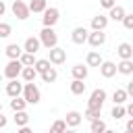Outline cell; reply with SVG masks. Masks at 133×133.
I'll list each match as a JSON object with an SVG mask.
<instances>
[{
    "label": "cell",
    "instance_id": "obj_1",
    "mask_svg": "<svg viewBox=\"0 0 133 133\" xmlns=\"http://www.w3.org/2000/svg\"><path fill=\"white\" fill-rule=\"evenodd\" d=\"M23 60L21 58H8V62H6V66H4V77L6 79H17V77H21V73H23Z\"/></svg>",
    "mask_w": 133,
    "mask_h": 133
},
{
    "label": "cell",
    "instance_id": "obj_2",
    "mask_svg": "<svg viewBox=\"0 0 133 133\" xmlns=\"http://www.w3.org/2000/svg\"><path fill=\"white\" fill-rule=\"evenodd\" d=\"M23 98H25L29 104H39V100H42V94H39V87L35 85V81H25Z\"/></svg>",
    "mask_w": 133,
    "mask_h": 133
},
{
    "label": "cell",
    "instance_id": "obj_3",
    "mask_svg": "<svg viewBox=\"0 0 133 133\" xmlns=\"http://www.w3.org/2000/svg\"><path fill=\"white\" fill-rule=\"evenodd\" d=\"M10 10H12V15H15L19 21L29 19V15H31V8H29V2H27V0H15V2L10 4Z\"/></svg>",
    "mask_w": 133,
    "mask_h": 133
},
{
    "label": "cell",
    "instance_id": "obj_4",
    "mask_svg": "<svg viewBox=\"0 0 133 133\" xmlns=\"http://www.w3.org/2000/svg\"><path fill=\"white\" fill-rule=\"evenodd\" d=\"M39 39H42V44H44L46 50L58 46V35H56V31H54V27H44V29L39 31Z\"/></svg>",
    "mask_w": 133,
    "mask_h": 133
},
{
    "label": "cell",
    "instance_id": "obj_5",
    "mask_svg": "<svg viewBox=\"0 0 133 133\" xmlns=\"http://www.w3.org/2000/svg\"><path fill=\"white\" fill-rule=\"evenodd\" d=\"M42 15H44V17H42V23H44V27H54V25L58 23V19H60V10H58L56 6H50V8H46Z\"/></svg>",
    "mask_w": 133,
    "mask_h": 133
},
{
    "label": "cell",
    "instance_id": "obj_6",
    "mask_svg": "<svg viewBox=\"0 0 133 133\" xmlns=\"http://www.w3.org/2000/svg\"><path fill=\"white\" fill-rule=\"evenodd\" d=\"M104 102H106V91H104L102 87H98V89L91 91V96H89V100H87V106H89V108H98V110H102Z\"/></svg>",
    "mask_w": 133,
    "mask_h": 133
},
{
    "label": "cell",
    "instance_id": "obj_7",
    "mask_svg": "<svg viewBox=\"0 0 133 133\" xmlns=\"http://www.w3.org/2000/svg\"><path fill=\"white\" fill-rule=\"evenodd\" d=\"M87 44H89L91 48L104 46V44H106V33L100 31V29H91V31H89V37H87Z\"/></svg>",
    "mask_w": 133,
    "mask_h": 133
},
{
    "label": "cell",
    "instance_id": "obj_8",
    "mask_svg": "<svg viewBox=\"0 0 133 133\" xmlns=\"http://www.w3.org/2000/svg\"><path fill=\"white\" fill-rule=\"evenodd\" d=\"M50 52V60H52V64H64L66 62V50L64 48H58V46H54V48H50L48 50Z\"/></svg>",
    "mask_w": 133,
    "mask_h": 133
},
{
    "label": "cell",
    "instance_id": "obj_9",
    "mask_svg": "<svg viewBox=\"0 0 133 133\" xmlns=\"http://www.w3.org/2000/svg\"><path fill=\"white\" fill-rule=\"evenodd\" d=\"M116 73H118V64H116V62L104 60V62L100 64V75H102L104 79H110V77H114Z\"/></svg>",
    "mask_w": 133,
    "mask_h": 133
},
{
    "label": "cell",
    "instance_id": "obj_10",
    "mask_svg": "<svg viewBox=\"0 0 133 133\" xmlns=\"http://www.w3.org/2000/svg\"><path fill=\"white\" fill-rule=\"evenodd\" d=\"M23 89H25V85L19 81V79H8V83H6V96H10V98H15V96H21L23 94Z\"/></svg>",
    "mask_w": 133,
    "mask_h": 133
},
{
    "label": "cell",
    "instance_id": "obj_11",
    "mask_svg": "<svg viewBox=\"0 0 133 133\" xmlns=\"http://www.w3.org/2000/svg\"><path fill=\"white\" fill-rule=\"evenodd\" d=\"M87 37H89V31L85 29V27H75L73 31H71V39H73V44H85L87 42Z\"/></svg>",
    "mask_w": 133,
    "mask_h": 133
},
{
    "label": "cell",
    "instance_id": "obj_12",
    "mask_svg": "<svg viewBox=\"0 0 133 133\" xmlns=\"http://www.w3.org/2000/svg\"><path fill=\"white\" fill-rule=\"evenodd\" d=\"M83 114L79 112V110H69L66 112V116H64V121H66V125L71 127V129H75V127H79L81 123H83Z\"/></svg>",
    "mask_w": 133,
    "mask_h": 133
},
{
    "label": "cell",
    "instance_id": "obj_13",
    "mask_svg": "<svg viewBox=\"0 0 133 133\" xmlns=\"http://www.w3.org/2000/svg\"><path fill=\"white\" fill-rule=\"evenodd\" d=\"M42 46H44V44H42V39H39V37H33V35H29V37L23 42V48H25V52H33V54H37Z\"/></svg>",
    "mask_w": 133,
    "mask_h": 133
},
{
    "label": "cell",
    "instance_id": "obj_14",
    "mask_svg": "<svg viewBox=\"0 0 133 133\" xmlns=\"http://www.w3.org/2000/svg\"><path fill=\"white\" fill-rule=\"evenodd\" d=\"M108 21H110V17H106V15H96V17H91V29L104 31V29L108 27Z\"/></svg>",
    "mask_w": 133,
    "mask_h": 133
},
{
    "label": "cell",
    "instance_id": "obj_15",
    "mask_svg": "<svg viewBox=\"0 0 133 133\" xmlns=\"http://www.w3.org/2000/svg\"><path fill=\"white\" fill-rule=\"evenodd\" d=\"M71 75H73V79H87V75H89V69H87V62L85 64H75L73 69H71Z\"/></svg>",
    "mask_w": 133,
    "mask_h": 133
},
{
    "label": "cell",
    "instance_id": "obj_16",
    "mask_svg": "<svg viewBox=\"0 0 133 133\" xmlns=\"http://www.w3.org/2000/svg\"><path fill=\"white\" fill-rule=\"evenodd\" d=\"M23 52H25V48L19 46V44H8V46L4 48V54H6L8 58H21Z\"/></svg>",
    "mask_w": 133,
    "mask_h": 133
},
{
    "label": "cell",
    "instance_id": "obj_17",
    "mask_svg": "<svg viewBox=\"0 0 133 133\" xmlns=\"http://www.w3.org/2000/svg\"><path fill=\"white\" fill-rule=\"evenodd\" d=\"M116 54H118V58H133V46L129 42H123L116 46Z\"/></svg>",
    "mask_w": 133,
    "mask_h": 133
},
{
    "label": "cell",
    "instance_id": "obj_18",
    "mask_svg": "<svg viewBox=\"0 0 133 133\" xmlns=\"http://www.w3.org/2000/svg\"><path fill=\"white\" fill-rule=\"evenodd\" d=\"M85 62H87V66H98V69H100V64L104 62V58H102V54H100L98 50H91V52H87Z\"/></svg>",
    "mask_w": 133,
    "mask_h": 133
},
{
    "label": "cell",
    "instance_id": "obj_19",
    "mask_svg": "<svg viewBox=\"0 0 133 133\" xmlns=\"http://www.w3.org/2000/svg\"><path fill=\"white\" fill-rule=\"evenodd\" d=\"M127 100H129V91H127V87H116L114 94H112V102H114V104H125Z\"/></svg>",
    "mask_w": 133,
    "mask_h": 133
},
{
    "label": "cell",
    "instance_id": "obj_20",
    "mask_svg": "<svg viewBox=\"0 0 133 133\" xmlns=\"http://www.w3.org/2000/svg\"><path fill=\"white\" fill-rule=\"evenodd\" d=\"M125 15H127V12H125V8H123V6H118V4H116V6H112V8L108 10V17H110L112 21H116V23H123Z\"/></svg>",
    "mask_w": 133,
    "mask_h": 133
},
{
    "label": "cell",
    "instance_id": "obj_21",
    "mask_svg": "<svg viewBox=\"0 0 133 133\" xmlns=\"http://www.w3.org/2000/svg\"><path fill=\"white\" fill-rule=\"evenodd\" d=\"M69 89H71L73 96H83V94H85V83H83V79H73L71 85H69Z\"/></svg>",
    "mask_w": 133,
    "mask_h": 133
},
{
    "label": "cell",
    "instance_id": "obj_22",
    "mask_svg": "<svg viewBox=\"0 0 133 133\" xmlns=\"http://www.w3.org/2000/svg\"><path fill=\"white\" fill-rule=\"evenodd\" d=\"M118 73L121 75H133V58H121Z\"/></svg>",
    "mask_w": 133,
    "mask_h": 133
},
{
    "label": "cell",
    "instance_id": "obj_23",
    "mask_svg": "<svg viewBox=\"0 0 133 133\" xmlns=\"http://www.w3.org/2000/svg\"><path fill=\"white\" fill-rule=\"evenodd\" d=\"M27 104H29V102H27L25 98L15 96V98L10 100V110H12V112H17V110H25V108H27Z\"/></svg>",
    "mask_w": 133,
    "mask_h": 133
},
{
    "label": "cell",
    "instance_id": "obj_24",
    "mask_svg": "<svg viewBox=\"0 0 133 133\" xmlns=\"http://www.w3.org/2000/svg\"><path fill=\"white\" fill-rule=\"evenodd\" d=\"M29 8H31L33 15L44 12V10L48 8V0H29Z\"/></svg>",
    "mask_w": 133,
    "mask_h": 133
},
{
    "label": "cell",
    "instance_id": "obj_25",
    "mask_svg": "<svg viewBox=\"0 0 133 133\" xmlns=\"http://www.w3.org/2000/svg\"><path fill=\"white\" fill-rule=\"evenodd\" d=\"M39 73H37V69L35 66H23V73H21V79L23 81H35V77H37Z\"/></svg>",
    "mask_w": 133,
    "mask_h": 133
},
{
    "label": "cell",
    "instance_id": "obj_26",
    "mask_svg": "<svg viewBox=\"0 0 133 133\" xmlns=\"http://www.w3.org/2000/svg\"><path fill=\"white\" fill-rule=\"evenodd\" d=\"M39 77H42V81H44V83H54V81L58 79V71H56L54 66H50V69H48V71H44Z\"/></svg>",
    "mask_w": 133,
    "mask_h": 133
},
{
    "label": "cell",
    "instance_id": "obj_27",
    "mask_svg": "<svg viewBox=\"0 0 133 133\" xmlns=\"http://www.w3.org/2000/svg\"><path fill=\"white\" fill-rule=\"evenodd\" d=\"M110 116H112L114 121H121V118H125V116H127V106H123V104H114V108H112Z\"/></svg>",
    "mask_w": 133,
    "mask_h": 133
},
{
    "label": "cell",
    "instance_id": "obj_28",
    "mask_svg": "<svg viewBox=\"0 0 133 133\" xmlns=\"http://www.w3.org/2000/svg\"><path fill=\"white\" fill-rule=\"evenodd\" d=\"M12 118H15V125H17V127H25V125L29 123V114H27L25 110H17Z\"/></svg>",
    "mask_w": 133,
    "mask_h": 133
},
{
    "label": "cell",
    "instance_id": "obj_29",
    "mask_svg": "<svg viewBox=\"0 0 133 133\" xmlns=\"http://www.w3.org/2000/svg\"><path fill=\"white\" fill-rule=\"evenodd\" d=\"M108 127H106V123L102 121V118H96V121H91L89 123V131L91 133H104Z\"/></svg>",
    "mask_w": 133,
    "mask_h": 133
},
{
    "label": "cell",
    "instance_id": "obj_30",
    "mask_svg": "<svg viewBox=\"0 0 133 133\" xmlns=\"http://www.w3.org/2000/svg\"><path fill=\"white\" fill-rule=\"evenodd\" d=\"M21 60H23L25 66H35V62H37V58H35L33 52H23L21 54Z\"/></svg>",
    "mask_w": 133,
    "mask_h": 133
},
{
    "label": "cell",
    "instance_id": "obj_31",
    "mask_svg": "<svg viewBox=\"0 0 133 133\" xmlns=\"http://www.w3.org/2000/svg\"><path fill=\"white\" fill-rule=\"evenodd\" d=\"M66 127H69V125H66V121H64V118H58V121H54V123H52L50 131H52V133H62V131H66Z\"/></svg>",
    "mask_w": 133,
    "mask_h": 133
},
{
    "label": "cell",
    "instance_id": "obj_32",
    "mask_svg": "<svg viewBox=\"0 0 133 133\" xmlns=\"http://www.w3.org/2000/svg\"><path fill=\"white\" fill-rule=\"evenodd\" d=\"M50 64H52V60H50V58H37V62H35V69H37V73L42 75L44 71H48V69H50Z\"/></svg>",
    "mask_w": 133,
    "mask_h": 133
},
{
    "label": "cell",
    "instance_id": "obj_33",
    "mask_svg": "<svg viewBox=\"0 0 133 133\" xmlns=\"http://www.w3.org/2000/svg\"><path fill=\"white\" fill-rule=\"evenodd\" d=\"M100 112H102V110H98V108H89V106H87V110L83 112V116H85V118H87V121L91 123V121L100 118Z\"/></svg>",
    "mask_w": 133,
    "mask_h": 133
},
{
    "label": "cell",
    "instance_id": "obj_34",
    "mask_svg": "<svg viewBox=\"0 0 133 133\" xmlns=\"http://www.w3.org/2000/svg\"><path fill=\"white\" fill-rule=\"evenodd\" d=\"M10 31H12V29H10L8 23H0V37H8Z\"/></svg>",
    "mask_w": 133,
    "mask_h": 133
},
{
    "label": "cell",
    "instance_id": "obj_35",
    "mask_svg": "<svg viewBox=\"0 0 133 133\" xmlns=\"http://www.w3.org/2000/svg\"><path fill=\"white\" fill-rule=\"evenodd\" d=\"M123 25H125V29H131V31H133V12H131V15H125Z\"/></svg>",
    "mask_w": 133,
    "mask_h": 133
},
{
    "label": "cell",
    "instance_id": "obj_36",
    "mask_svg": "<svg viewBox=\"0 0 133 133\" xmlns=\"http://www.w3.org/2000/svg\"><path fill=\"white\" fill-rule=\"evenodd\" d=\"M100 4H102L104 8H108V10H110L112 6H116V0H100Z\"/></svg>",
    "mask_w": 133,
    "mask_h": 133
},
{
    "label": "cell",
    "instance_id": "obj_37",
    "mask_svg": "<svg viewBox=\"0 0 133 133\" xmlns=\"http://www.w3.org/2000/svg\"><path fill=\"white\" fill-rule=\"evenodd\" d=\"M125 127H127V131H129V133H133V116H129V121H127V125H125Z\"/></svg>",
    "mask_w": 133,
    "mask_h": 133
},
{
    "label": "cell",
    "instance_id": "obj_38",
    "mask_svg": "<svg viewBox=\"0 0 133 133\" xmlns=\"http://www.w3.org/2000/svg\"><path fill=\"white\" fill-rule=\"evenodd\" d=\"M127 116H133V102L127 104Z\"/></svg>",
    "mask_w": 133,
    "mask_h": 133
},
{
    "label": "cell",
    "instance_id": "obj_39",
    "mask_svg": "<svg viewBox=\"0 0 133 133\" xmlns=\"http://www.w3.org/2000/svg\"><path fill=\"white\" fill-rule=\"evenodd\" d=\"M127 91H129V98H133V81L127 83Z\"/></svg>",
    "mask_w": 133,
    "mask_h": 133
},
{
    "label": "cell",
    "instance_id": "obj_40",
    "mask_svg": "<svg viewBox=\"0 0 133 133\" xmlns=\"http://www.w3.org/2000/svg\"><path fill=\"white\" fill-rule=\"evenodd\" d=\"M4 127H6V116L0 114V129H4Z\"/></svg>",
    "mask_w": 133,
    "mask_h": 133
},
{
    "label": "cell",
    "instance_id": "obj_41",
    "mask_svg": "<svg viewBox=\"0 0 133 133\" xmlns=\"http://www.w3.org/2000/svg\"><path fill=\"white\" fill-rule=\"evenodd\" d=\"M4 12H6V4H4V2H0V15H4Z\"/></svg>",
    "mask_w": 133,
    "mask_h": 133
}]
</instances>
